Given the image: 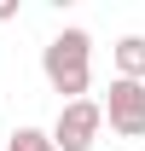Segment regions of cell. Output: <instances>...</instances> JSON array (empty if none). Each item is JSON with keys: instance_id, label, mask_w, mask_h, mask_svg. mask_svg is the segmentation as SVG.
I'll return each instance as SVG.
<instances>
[{"instance_id": "cell-2", "label": "cell", "mask_w": 145, "mask_h": 151, "mask_svg": "<svg viewBox=\"0 0 145 151\" xmlns=\"http://www.w3.org/2000/svg\"><path fill=\"white\" fill-rule=\"evenodd\" d=\"M99 128H105V105H99V99H75V105H64V111H58V122H52V145H58V151H93Z\"/></svg>"}, {"instance_id": "cell-6", "label": "cell", "mask_w": 145, "mask_h": 151, "mask_svg": "<svg viewBox=\"0 0 145 151\" xmlns=\"http://www.w3.org/2000/svg\"><path fill=\"white\" fill-rule=\"evenodd\" d=\"M18 18V0H0V23H12Z\"/></svg>"}, {"instance_id": "cell-4", "label": "cell", "mask_w": 145, "mask_h": 151, "mask_svg": "<svg viewBox=\"0 0 145 151\" xmlns=\"http://www.w3.org/2000/svg\"><path fill=\"white\" fill-rule=\"evenodd\" d=\"M110 64H116L122 81H145V35H122L110 47Z\"/></svg>"}, {"instance_id": "cell-1", "label": "cell", "mask_w": 145, "mask_h": 151, "mask_svg": "<svg viewBox=\"0 0 145 151\" xmlns=\"http://www.w3.org/2000/svg\"><path fill=\"white\" fill-rule=\"evenodd\" d=\"M41 76H47L52 93H64V105L87 99V81H93V35H87V29H58V35L41 47Z\"/></svg>"}, {"instance_id": "cell-3", "label": "cell", "mask_w": 145, "mask_h": 151, "mask_svg": "<svg viewBox=\"0 0 145 151\" xmlns=\"http://www.w3.org/2000/svg\"><path fill=\"white\" fill-rule=\"evenodd\" d=\"M105 105V122L110 134H122V139H145V81H110V93L99 99Z\"/></svg>"}, {"instance_id": "cell-5", "label": "cell", "mask_w": 145, "mask_h": 151, "mask_svg": "<svg viewBox=\"0 0 145 151\" xmlns=\"http://www.w3.org/2000/svg\"><path fill=\"white\" fill-rule=\"evenodd\" d=\"M6 151H58V145H52V134H47V128H12Z\"/></svg>"}]
</instances>
